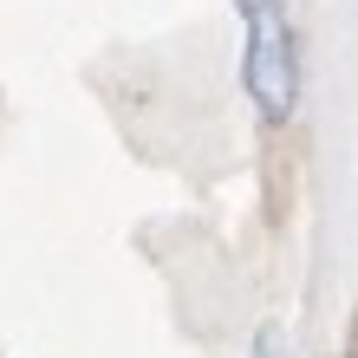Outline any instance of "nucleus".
<instances>
[{
  "instance_id": "f03ea898",
  "label": "nucleus",
  "mask_w": 358,
  "mask_h": 358,
  "mask_svg": "<svg viewBox=\"0 0 358 358\" xmlns=\"http://www.w3.org/2000/svg\"><path fill=\"white\" fill-rule=\"evenodd\" d=\"M248 358H287V332L267 320V326L255 332V345H248Z\"/></svg>"
},
{
  "instance_id": "f257e3e1",
  "label": "nucleus",
  "mask_w": 358,
  "mask_h": 358,
  "mask_svg": "<svg viewBox=\"0 0 358 358\" xmlns=\"http://www.w3.org/2000/svg\"><path fill=\"white\" fill-rule=\"evenodd\" d=\"M235 20H241V92L267 131H287L306 85L293 0H235Z\"/></svg>"
}]
</instances>
